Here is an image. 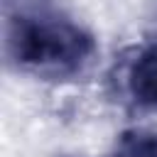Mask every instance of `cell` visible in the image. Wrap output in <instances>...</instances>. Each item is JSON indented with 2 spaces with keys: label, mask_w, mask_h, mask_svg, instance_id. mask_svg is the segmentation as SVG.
I'll return each instance as SVG.
<instances>
[{
  "label": "cell",
  "mask_w": 157,
  "mask_h": 157,
  "mask_svg": "<svg viewBox=\"0 0 157 157\" xmlns=\"http://www.w3.org/2000/svg\"><path fill=\"white\" fill-rule=\"evenodd\" d=\"M7 47L12 59L39 74H69L91 54L93 39L56 15H20L10 22Z\"/></svg>",
  "instance_id": "cell-1"
},
{
  "label": "cell",
  "mask_w": 157,
  "mask_h": 157,
  "mask_svg": "<svg viewBox=\"0 0 157 157\" xmlns=\"http://www.w3.org/2000/svg\"><path fill=\"white\" fill-rule=\"evenodd\" d=\"M130 86L140 103L157 105V47L147 49L135 61L130 74Z\"/></svg>",
  "instance_id": "cell-2"
},
{
  "label": "cell",
  "mask_w": 157,
  "mask_h": 157,
  "mask_svg": "<svg viewBox=\"0 0 157 157\" xmlns=\"http://www.w3.org/2000/svg\"><path fill=\"white\" fill-rule=\"evenodd\" d=\"M110 157H157V137L145 132H128L118 140Z\"/></svg>",
  "instance_id": "cell-3"
}]
</instances>
